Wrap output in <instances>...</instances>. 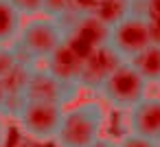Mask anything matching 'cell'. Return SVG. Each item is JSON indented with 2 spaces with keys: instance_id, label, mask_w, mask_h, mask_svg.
Returning <instances> with one entry per match:
<instances>
[{
  "instance_id": "obj_1",
  "label": "cell",
  "mask_w": 160,
  "mask_h": 147,
  "mask_svg": "<svg viewBox=\"0 0 160 147\" xmlns=\"http://www.w3.org/2000/svg\"><path fill=\"white\" fill-rule=\"evenodd\" d=\"M105 119V105L99 101H81L68 105L64 110L59 132L53 140L55 147H90L103 136Z\"/></svg>"
},
{
  "instance_id": "obj_2",
  "label": "cell",
  "mask_w": 160,
  "mask_h": 147,
  "mask_svg": "<svg viewBox=\"0 0 160 147\" xmlns=\"http://www.w3.org/2000/svg\"><path fill=\"white\" fill-rule=\"evenodd\" d=\"M62 42L64 29L59 27V22L44 16H35L22 22V29L11 46L20 62L29 66H42Z\"/></svg>"
},
{
  "instance_id": "obj_3",
  "label": "cell",
  "mask_w": 160,
  "mask_h": 147,
  "mask_svg": "<svg viewBox=\"0 0 160 147\" xmlns=\"http://www.w3.org/2000/svg\"><path fill=\"white\" fill-rule=\"evenodd\" d=\"M62 105L55 103H44V101H24L22 108L13 114V123L18 127V132L31 140V143H53L59 125H62V116H64Z\"/></svg>"
},
{
  "instance_id": "obj_4",
  "label": "cell",
  "mask_w": 160,
  "mask_h": 147,
  "mask_svg": "<svg viewBox=\"0 0 160 147\" xmlns=\"http://www.w3.org/2000/svg\"><path fill=\"white\" fill-rule=\"evenodd\" d=\"M147 90H149V84L132 68L129 62H123L110 75V79L101 86L99 94L110 108L121 110V112H129L145 97H149Z\"/></svg>"
},
{
  "instance_id": "obj_5",
  "label": "cell",
  "mask_w": 160,
  "mask_h": 147,
  "mask_svg": "<svg viewBox=\"0 0 160 147\" xmlns=\"http://www.w3.org/2000/svg\"><path fill=\"white\" fill-rule=\"evenodd\" d=\"M151 44L149 40V24L145 18L127 16L108 31V46H112L125 62L136 57L140 51H145Z\"/></svg>"
},
{
  "instance_id": "obj_6",
  "label": "cell",
  "mask_w": 160,
  "mask_h": 147,
  "mask_svg": "<svg viewBox=\"0 0 160 147\" xmlns=\"http://www.w3.org/2000/svg\"><path fill=\"white\" fill-rule=\"evenodd\" d=\"M79 88L66 86L57 81L44 66H35L27 86V101H44V103H55V105H72L77 99Z\"/></svg>"
},
{
  "instance_id": "obj_7",
  "label": "cell",
  "mask_w": 160,
  "mask_h": 147,
  "mask_svg": "<svg viewBox=\"0 0 160 147\" xmlns=\"http://www.w3.org/2000/svg\"><path fill=\"white\" fill-rule=\"evenodd\" d=\"M125 59L112 48V46H101L97 51H92L81 66V77H79V90H90V92H99L101 86L110 79V75L123 64Z\"/></svg>"
},
{
  "instance_id": "obj_8",
  "label": "cell",
  "mask_w": 160,
  "mask_h": 147,
  "mask_svg": "<svg viewBox=\"0 0 160 147\" xmlns=\"http://www.w3.org/2000/svg\"><path fill=\"white\" fill-rule=\"evenodd\" d=\"M108 31H110V29H108L105 24H101L97 18L88 16V18L75 20V22L64 31V42H66L77 55H81V57L86 59L92 51H97V48H101V46L108 44Z\"/></svg>"
},
{
  "instance_id": "obj_9",
  "label": "cell",
  "mask_w": 160,
  "mask_h": 147,
  "mask_svg": "<svg viewBox=\"0 0 160 147\" xmlns=\"http://www.w3.org/2000/svg\"><path fill=\"white\" fill-rule=\"evenodd\" d=\"M127 134L160 143V97H145L127 112Z\"/></svg>"
},
{
  "instance_id": "obj_10",
  "label": "cell",
  "mask_w": 160,
  "mask_h": 147,
  "mask_svg": "<svg viewBox=\"0 0 160 147\" xmlns=\"http://www.w3.org/2000/svg\"><path fill=\"white\" fill-rule=\"evenodd\" d=\"M57 81L66 84V86H72V88H79V77H81V66H83V57L77 55L66 42H62L55 53L42 64Z\"/></svg>"
},
{
  "instance_id": "obj_11",
  "label": "cell",
  "mask_w": 160,
  "mask_h": 147,
  "mask_svg": "<svg viewBox=\"0 0 160 147\" xmlns=\"http://www.w3.org/2000/svg\"><path fill=\"white\" fill-rule=\"evenodd\" d=\"M35 66H29L24 62H20L5 79V94H7V103H5V116L7 119H13V114L22 108V103L27 101V86H29V79H31V73H33Z\"/></svg>"
},
{
  "instance_id": "obj_12",
  "label": "cell",
  "mask_w": 160,
  "mask_h": 147,
  "mask_svg": "<svg viewBox=\"0 0 160 147\" xmlns=\"http://www.w3.org/2000/svg\"><path fill=\"white\" fill-rule=\"evenodd\" d=\"M129 64L149 86L160 84V46L149 44L145 51H140L136 57H132Z\"/></svg>"
},
{
  "instance_id": "obj_13",
  "label": "cell",
  "mask_w": 160,
  "mask_h": 147,
  "mask_svg": "<svg viewBox=\"0 0 160 147\" xmlns=\"http://www.w3.org/2000/svg\"><path fill=\"white\" fill-rule=\"evenodd\" d=\"M24 18L11 7L9 0H0V46H11L22 29Z\"/></svg>"
},
{
  "instance_id": "obj_14",
  "label": "cell",
  "mask_w": 160,
  "mask_h": 147,
  "mask_svg": "<svg viewBox=\"0 0 160 147\" xmlns=\"http://www.w3.org/2000/svg\"><path fill=\"white\" fill-rule=\"evenodd\" d=\"M127 16H129V0H97V9L92 18H97L101 24L110 29Z\"/></svg>"
},
{
  "instance_id": "obj_15",
  "label": "cell",
  "mask_w": 160,
  "mask_h": 147,
  "mask_svg": "<svg viewBox=\"0 0 160 147\" xmlns=\"http://www.w3.org/2000/svg\"><path fill=\"white\" fill-rule=\"evenodd\" d=\"M70 13V0H42V13L44 18H51L55 22H62Z\"/></svg>"
},
{
  "instance_id": "obj_16",
  "label": "cell",
  "mask_w": 160,
  "mask_h": 147,
  "mask_svg": "<svg viewBox=\"0 0 160 147\" xmlns=\"http://www.w3.org/2000/svg\"><path fill=\"white\" fill-rule=\"evenodd\" d=\"M20 64L13 46H0V79H5L16 66Z\"/></svg>"
},
{
  "instance_id": "obj_17",
  "label": "cell",
  "mask_w": 160,
  "mask_h": 147,
  "mask_svg": "<svg viewBox=\"0 0 160 147\" xmlns=\"http://www.w3.org/2000/svg\"><path fill=\"white\" fill-rule=\"evenodd\" d=\"M9 3L24 20L42 13V0H9Z\"/></svg>"
},
{
  "instance_id": "obj_18",
  "label": "cell",
  "mask_w": 160,
  "mask_h": 147,
  "mask_svg": "<svg viewBox=\"0 0 160 147\" xmlns=\"http://www.w3.org/2000/svg\"><path fill=\"white\" fill-rule=\"evenodd\" d=\"M118 147H160V143L142 138V136H136V134H125L118 140Z\"/></svg>"
},
{
  "instance_id": "obj_19",
  "label": "cell",
  "mask_w": 160,
  "mask_h": 147,
  "mask_svg": "<svg viewBox=\"0 0 160 147\" xmlns=\"http://www.w3.org/2000/svg\"><path fill=\"white\" fill-rule=\"evenodd\" d=\"M129 16L147 20V0H129Z\"/></svg>"
},
{
  "instance_id": "obj_20",
  "label": "cell",
  "mask_w": 160,
  "mask_h": 147,
  "mask_svg": "<svg viewBox=\"0 0 160 147\" xmlns=\"http://www.w3.org/2000/svg\"><path fill=\"white\" fill-rule=\"evenodd\" d=\"M149 24V40L153 46H160V18H153V20H147Z\"/></svg>"
},
{
  "instance_id": "obj_21",
  "label": "cell",
  "mask_w": 160,
  "mask_h": 147,
  "mask_svg": "<svg viewBox=\"0 0 160 147\" xmlns=\"http://www.w3.org/2000/svg\"><path fill=\"white\" fill-rule=\"evenodd\" d=\"M7 138H9V119L0 114V147L7 145Z\"/></svg>"
},
{
  "instance_id": "obj_22",
  "label": "cell",
  "mask_w": 160,
  "mask_h": 147,
  "mask_svg": "<svg viewBox=\"0 0 160 147\" xmlns=\"http://www.w3.org/2000/svg\"><path fill=\"white\" fill-rule=\"evenodd\" d=\"M160 18V0H147V20Z\"/></svg>"
},
{
  "instance_id": "obj_23",
  "label": "cell",
  "mask_w": 160,
  "mask_h": 147,
  "mask_svg": "<svg viewBox=\"0 0 160 147\" xmlns=\"http://www.w3.org/2000/svg\"><path fill=\"white\" fill-rule=\"evenodd\" d=\"M90 147H118V140L110 138V136H101L97 143H92Z\"/></svg>"
},
{
  "instance_id": "obj_24",
  "label": "cell",
  "mask_w": 160,
  "mask_h": 147,
  "mask_svg": "<svg viewBox=\"0 0 160 147\" xmlns=\"http://www.w3.org/2000/svg\"><path fill=\"white\" fill-rule=\"evenodd\" d=\"M5 103H7V94H5V84L0 79V114H5Z\"/></svg>"
},
{
  "instance_id": "obj_25",
  "label": "cell",
  "mask_w": 160,
  "mask_h": 147,
  "mask_svg": "<svg viewBox=\"0 0 160 147\" xmlns=\"http://www.w3.org/2000/svg\"><path fill=\"white\" fill-rule=\"evenodd\" d=\"M158 86H160V84H158Z\"/></svg>"
}]
</instances>
